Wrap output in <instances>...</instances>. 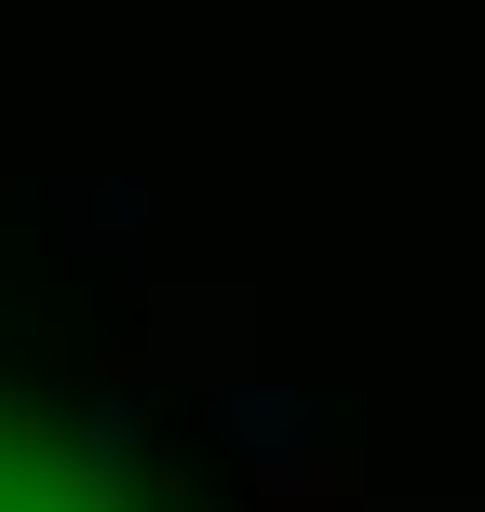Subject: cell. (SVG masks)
Instances as JSON below:
<instances>
[{"label":"cell","instance_id":"1","mask_svg":"<svg viewBox=\"0 0 485 512\" xmlns=\"http://www.w3.org/2000/svg\"><path fill=\"white\" fill-rule=\"evenodd\" d=\"M0 512H149V486H135L108 445L54 432V418L0 405Z\"/></svg>","mask_w":485,"mask_h":512}]
</instances>
